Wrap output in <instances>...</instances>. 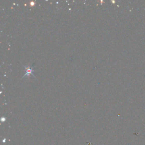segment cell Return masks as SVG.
Instances as JSON below:
<instances>
[{
  "instance_id": "cell-1",
  "label": "cell",
  "mask_w": 145,
  "mask_h": 145,
  "mask_svg": "<svg viewBox=\"0 0 145 145\" xmlns=\"http://www.w3.org/2000/svg\"><path fill=\"white\" fill-rule=\"evenodd\" d=\"M26 73L25 75L23 76V77H24L25 76H29L30 74H32L33 75V73L34 72V70H32V69L30 67H26Z\"/></svg>"
}]
</instances>
